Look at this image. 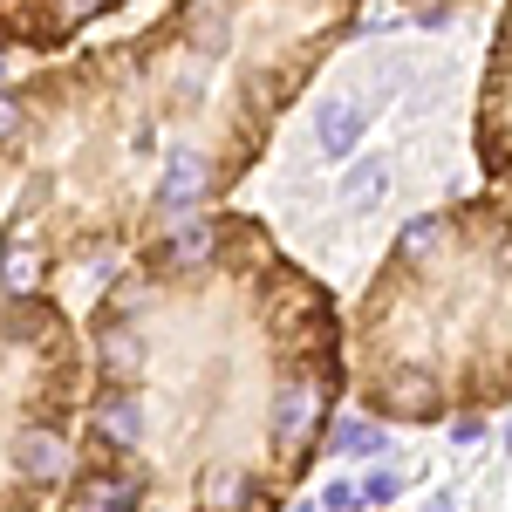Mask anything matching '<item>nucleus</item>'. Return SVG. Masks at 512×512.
<instances>
[{
    "label": "nucleus",
    "mask_w": 512,
    "mask_h": 512,
    "mask_svg": "<svg viewBox=\"0 0 512 512\" xmlns=\"http://www.w3.org/2000/svg\"><path fill=\"white\" fill-rule=\"evenodd\" d=\"M123 7L130 0H0V55H69L96 21Z\"/></svg>",
    "instance_id": "obj_6"
},
{
    "label": "nucleus",
    "mask_w": 512,
    "mask_h": 512,
    "mask_svg": "<svg viewBox=\"0 0 512 512\" xmlns=\"http://www.w3.org/2000/svg\"><path fill=\"white\" fill-rule=\"evenodd\" d=\"M376 110H383V89H362V96H321L315 103V151L335 164L355 158V144L369 137V123H376Z\"/></svg>",
    "instance_id": "obj_7"
},
{
    "label": "nucleus",
    "mask_w": 512,
    "mask_h": 512,
    "mask_svg": "<svg viewBox=\"0 0 512 512\" xmlns=\"http://www.w3.org/2000/svg\"><path fill=\"white\" fill-rule=\"evenodd\" d=\"M362 0H164L0 82V287H62L219 212Z\"/></svg>",
    "instance_id": "obj_2"
},
{
    "label": "nucleus",
    "mask_w": 512,
    "mask_h": 512,
    "mask_svg": "<svg viewBox=\"0 0 512 512\" xmlns=\"http://www.w3.org/2000/svg\"><path fill=\"white\" fill-rule=\"evenodd\" d=\"M82 355L55 512H287L349 396L342 301L233 205L117 260Z\"/></svg>",
    "instance_id": "obj_1"
},
{
    "label": "nucleus",
    "mask_w": 512,
    "mask_h": 512,
    "mask_svg": "<svg viewBox=\"0 0 512 512\" xmlns=\"http://www.w3.org/2000/svg\"><path fill=\"white\" fill-rule=\"evenodd\" d=\"M82 376L89 355L62 287H0V512H55Z\"/></svg>",
    "instance_id": "obj_4"
},
{
    "label": "nucleus",
    "mask_w": 512,
    "mask_h": 512,
    "mask_svg": "<svg viewBox=\"0 0 512 512\" xmlns=\"http://www.w3.org/2000/svg\"><path fill=\"white\" fill-rule=\"evenodd\" d=\"M396 7H403L417 28H444V21H451L458 7H472V0H396Z\"/></svg>",
    "instance_id": "obj_11"
},
{
    "label": "nucleus",
    "mask_w": 512,
    "mask_h": 512,
    "mask_svg": "<svg viewBox=\"0 0 512 512\" xmlns=\"http://www.w3.org/2000/svg\"><path fill=\"white\" fill-rule=\"evenodd\" d=\"M321 512H369L362 506V478H335V485L321 492Z\"/></svg>",
    "instance_id": "obj_12"
},
{
    "label": "nucleus",
    "mask_w": 512,
    "mask_h": 512,
    "mask_svg": "<svg viewBox=\"0 0 512 512\" xmlns=\"http://www.w3.org/2000/svg\"><path fill=\"white\" fill-rule=\"evenodd\" d=\"M390 198V158H349L342 164V205L349 212H376Z\"/></svg>",
    "instance_id": "obj_9"
},
{
    "label": "nucleus",
    "mask_w": 512,
    "mask_h": 512,
    "mask_svg": "<svg viewBox=\"0 0 512 512\" xmlns=\"http://www.w3.org/2000/svg\"><path fill=\"white\" fill-rule=\"evenodd\" d=\"M472 151L485 192L512 205V0L499 7V28L485 48V76H478V110H472Z\"/></svg>",
    "instance_id": "obj_5"
},
{
    "label": "nucleus",
    "mask_w": 512,
    "mask_h": 512,
    "mask_svg": "<svg viewBox=\"0 0 512 512\" xmlns=\"http://www.w3.org/2000/svg\"><path fill=\"white\" fill-rule=\"evenodd\" d=\"M403 485H410L403 465H376V472H362V506H369V512H396Z\"/></svg>",
    "instance_id": "obj_10"
},
{
    "label": "nucleus",
    "mask_w": 512,
    "mask_h": 512,
    "mask_svg": "<svg viewBox=\"0 0 512 512\" xmlns=\"http://www.w3.org/2000/svg\"><path fill=\"white\" fill-rule=\"evenodd\" d=\"M431 512H451V499H437V506H431Z\"/></svg>",
    "instance_id": "obj_14"
},
{
    "label": "nucleus",
    "mask_w": 512,
    "mask_h": 512,
    "mask_svg": "<svg viewBox=\"0 0 512 512\" xmlns=\"http://www.w3.org/2000/svg\"><path fill=\"white\" fill-rule=\"evenodd\" d=\"M349 403L424 431L512 403V205L451 198L403 219L342 315Z\"/></svg>",
    "instance_id": "obj_3"
},
{
    "label": "nucleus",
    "mask_w": 512,
    "mask_h": 512,
    "mask_svg": "<svg viewBox=\"0 0 512 512\" xmlns=\"http://www.w3.org/2000/svg\"><path fill=\"white\" fill-rule=\"evenodd\" d=\"M444 431H451V444H478V437H485V410H465V417H451Z\"/></svg>",
    "instance_id": "obj_13"
},
{
    "label": "nucleus",
    "mask_w": 512,
    "mask_h": 512,
    "mask_svg": "<svg viewBox=\"0 0 512 512\" xmlns=\"http://www.w3.org/2000/svg\"><path fill=\"white\" fill-rule=\"evenodd\" d=\"M383 444H390V424H383V417H369V410L342 417V410H335V424H328V444H321V451L349 465V458H383Z\"/></svg>",
    "instance_id": "obj_8"
}]
</instances>
